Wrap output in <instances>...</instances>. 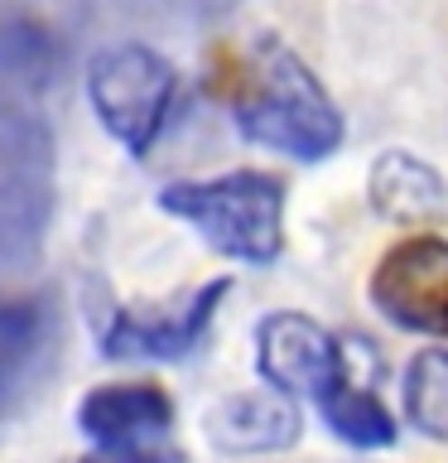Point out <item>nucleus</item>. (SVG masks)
<instances>
[{
    "label": "nucleus",
    "mask_w": 448,
    "mask_h": 463,
    "mask_svg": "<svg viewBox=\"0 0 448 463\" xmlns=\"http://www.w3.org/2000/svg\"><path fill=\"white\" fill-rule=\"evenodd\" d=\"M231 111L246 140L294 159H328L342 145V116L332 97L280 39H256V49L246 53Z\"/></svg>",
    "instance_id": "nucleus-1"
},
{
    "label": "nucleus",
    "mask_w": 448,
    "mask_h": 463,
    "mask_svg": "<svg viewBox=\"0 0 448 463\" xmlns=\"http://www.w3.org/2000/svg\"><path fill=\"white\" fill-rule=\"evenodd\" d=\"M159 208L183 217L212 251L241 266H270L285 246V184L260 169L169 184Z\"/></svg>",
    "instance_id": "nucleus-2"
},
{
    "label": "nucleus",
    "mask_w": 448,
    "mask_h": 463,
    "mask_svg": "<svg viewBox=\"0 0 448 463\" xmlns=\"http://www.w3.org/2000/svg\"><path fill=\"white\" fill-rule=\"evenodd\" d=\"M169 58L145 49V43H111L87 63V101H92L97 121L107 126L111 140H121L130 155H145L159 136L173 101Z\"/></svg>",
    "instance_id": "nucleus-3"
},
{
    "label": "nucleus",
    "mask_w": 448,
    "mask_h": 463,
    "mask_svg": "<svg viewBox=\"0 0 448 463\" xmlns=\"http://www.w3.org/2000/svg\"><path fill=\"white\" fill-rule=\"evenodd\" d=\"M227 295L231 280L222 275V280L183 289L164 304H121L101 328V353L126 362H179L202 343V333L212 328Z\"/></svg>",
    "instance_id": "nucleus-4"
},
{
    "label": "nucleus",
    "mask_w": 448,
    "mask_h": 463,
    "mask_svg": "<svg viewBox=\"0 0 448 463\" xmlns=\"http://www.w3.org/2000/svg\"><path fill=\"white\" fill-rule=\"evenodd\" d=\"M371 304L396 328L448 333V241L410 237L390 246L371 275Z\"/></svg>",
    "instance_id": "nucleus-5"
},
{
    "label": "nucleus",
    "mask_w": 448,
    "mask_h": 463,
    "mask_svg": "<svg viewBox=\"0 0 448 463\" xmlns=\"http://www.w3.org/2000/svg\"><path fill=\"white\" fill-rule=\"evenodd\" d=\"M256 372L285 396L318 401L342 382V343L309 314H266L256 324Z\"/></svg>",
    "instance_id": "nucleus-6"
},
{
    "label": "nucleus",
    "mask_w": 448,
    "mask_h": 463,
    "mask_svg": "<svg viewBox=\"0 0 448 463\" xmlns=\"http://www.w3.org/2000/svg\"><path fill=\"white\" fill-rule=\"evenodd\" d=\"M212 449L222 454H285V449L299 444L303 434V415L294 396L275 386H256V391H237V396H222L202 420Z\"/></svg>",
    "instance_id": "nucleus-7"
},
{
    "label": "nucleus",
    "mask_w": 448,
    "mask_h": 463,
    "mask_svg": "<svg viewBox=\"0 0 448 463\" xmlns=\"http://www.w3.org/2000/svg\"><path fill=\"white\" fill-rule=\"evenodd\" d=\"M173 425V401L159 386L116 382L87 391L78 405V430L97 449H145L159 444Z\"/></svg>",
    "instance_id": "nucleus-8"
},
{
    "label": "nucleus",
    "mask_w": 448,
    "mask_h": 463,
    "mask_svg": "<svg viewBox=\"0 0 448 463\" xmlns=\"http://www.w3.org/2000/svg\"><path fill=\"white\" fill-rule=\"evenodd\" d=\"M371 208L396 227H434L448 217V184L443 174L415 159L410 150H386L367 174Z\"/></svg>",
    "instance_id": "nucleus-9"
},
{
    "label": "nucleus",
    "mask_w": 448,
    "mask_h": 463,
    "mask_svg": "<svg viewBox=\"0 0 448 463\" xmlns=\"http://www.w3.org/2000/svg\"><path fill=\"white\" fill-rule=\"evenodd\" d=\"M318 411H323V425L352 449H390L396 444V420H390L386 401L367 386L338 382L328 396H318Z\"/></svg>",
    "instance_id": "nucleus-10"
},
{
    "label": "nucleus",
    "mask_w": 448,
    "mask_h": 463,
    "mask_svg": "<svg viewBox=\"0 0 448 463\" xmlns=\"http://www.w3.org/2000/svg\"><path fill=\"white\" fill-rule=\"evenodd\" d=\"M405 415L419 434L448 439V347H429L405 367Z\"/></svg>",
    "instance_id": "nucleus-11"
},
{
    "label": "nucleus",
    "mask_w": 448,
    "mask_h": 463,
    "mask_svg": "<svg viewBox=\"0 0 448 463\" xmlns=\"http://www.w3.org/2000/svg\"><path fill=\"white\" fill-rule=\"evenodd\" d=\"M82 463H179V454H169V449L159 444H145V449H97L92 458Z\"/></svg>",
    "instance_id": "nucleus-12"
}]
</instances>
